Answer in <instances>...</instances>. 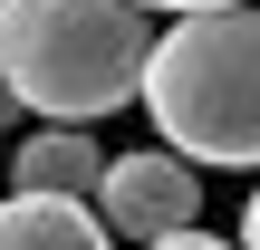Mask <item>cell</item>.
Listing matches in <instances>:
<instances>
[{
	"mask_svg": "<svg viewBox=\"0 0 260 250\" xmlns=\"http://www.w3.org/2000/svg\"><path fill=\"white\" fill-rule=\"evenodd\" d=\"M241 250H260V183H251V202H241Z\"/></svg>",
	"mask_w": 260,
	"mask_h": 250,
	"instance_id": "cell-7",
	"label": "cell"
},
{
	"mask_svg": "<svg viewBox=\"0 0 260 250\" xmlns=\"http://www.w3.org/2000/svg\"><path fill=\"white\" fill-rule=\"evenodd\" d=\"M145 250H241V241H222V231H203V222H183V231H164V241H145Z\"/></svg>",
	"mask_w": 260,
	"mask_h": 250,
	"instance_id": "cell-6",
	"label": "cell"
},
{
	"mask_svg": "<svg viewBox=\"0 0 260 250\" xmlns=\"http://www.w3.org/2000/svg\"><path fill=\"white\" fill-rule=\"evenodd\" d=\"M154 58L145 0H0V77L48 125H96L135 106Z\"/></svg>",
	"mask_w": 260,
	"mask_h": 250,
	"instance_id": "cell-1",
	"label": "cell"
},
{
	"mask_svg": "<svg viewBox=\"0 0 260 250\" xmlns=\"http://www.w3.org/2000/svg\"><path fill=\"white\" fill-rule=\"evenodd\" d=\"M145 10H174L183 19V10H232V0H145Z\"/></svg>",
	"mask_w": 260,
	"mask_h": 250,
	"instance_id": "cell-8",
	"label": "cell"
},
{
	"mask_svg": "<svg viewBox=\"0 0 260 250\" xmlns=\"http://www.w3.org/2000/svg\"><path fill=\"white\" fill-rule=\"evenodd\" d=\"M135 106L154 116V145L193 154V164H241L260 173V10H183L154 58Z\"/></svg>",
	"mask_w": 260,
	"mask_h": 250,
	"instance_id": "cell-2",
	"label": "cell"
},
{
	"mask_svg": "<svg viewBox=\"0 0 260 250\" xmlns=\"http://www.w3.org/2000/svg\"><path fill=\"white\" fill-rule=\"evenodd\" d=\"M106 212L68 202V193H0V250H106Z\"/></svg>",
	"mask_w": 260,
	"mask_h": 250,
	"instance_id": "cell-5",
	"label": "cell"
},
{
	"mask_svg": "<svg viewBox=\"0 0 260 250\" xmlns=\"http://www.w3.org/2000/svg\"><path fill=\"white\" fill-rule=\"evenodd\" d=\"M10 183H19V193H68V202H87V193L106 183L96 125H39V135H19V154H10Z\"/></svg>",
	"mask_w": 260,
	"mask_h": 250,
	"instance_id": "cell-4",
	"label": "cell"
},
{
	"mask_svg": "<svg viewBox=\"0 0 260 250\" xmlns=\"http://www.w3.org/2000/svg\"><path fill=\"white\" fill-rule=\"evenodd\" d=\"M96 212H106V231H116V241H164V231L203 222V164H193V154H174V145L106 154Z\"/></svg>",
	"mask_w": 260,
	"mask_h": 250,
	"instance_id": "cell-3",
	"label": "cell"
},
{
	"mask_svg": "<svg viewBox=\"0 0 260 250\" xmlns=\"http://www.w3.org/2000/svg\"><path fill=\"white\" fill-rule=\"evenodd\" d=\"M10 116H29V106H19V96H10V77H0V125H10Z\"/></svg>",
	"mask_w": 260,
	"mask_h": 250,
	"instance_id": "cell-9",
	"label": "cell"
}]
</instances>
